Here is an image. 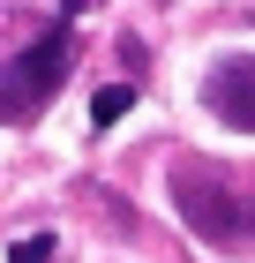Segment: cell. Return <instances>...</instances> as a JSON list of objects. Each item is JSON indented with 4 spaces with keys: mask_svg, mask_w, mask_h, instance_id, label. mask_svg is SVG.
Masks as SVG:
<instances>
[{
    "mask_svg": "<svg viewBox=\"0 0 255 263\" xmlns=\"http://www.w3.org/2000/svg\"><path fill=\"white\" fill-rule=\"evenodd\" d=\"M128 105H135V90H128V83H105L98 98H90V121H98V128H113L120 113H128Z\"/></svg>",
    "mask_w": 255,
    "mask_h": 263,
    "instance_id": "obj_4",
    "label": "cell"
},
{
    "mask_svg": "<svg viewBox=\"0 0 255 263\" xmlns=\"http://www.w3.org/2000/svg\"><path fill=\"white\" fill-rule=\"evenodd\" d=\"M203 105H210L225 128L255 136V61H218L210 83H203Z\"/></svg>",
    "mask_w": 255,
    "mask_h": 263,
    "instance_id": "obj_3",
    "label": "cell"
},
{
    "mask_svg": "<svg viewBox=\"0 0 255 263\" xmlns=\"http://www.w3.org/2000/svg\"><path fill=\"white\" fill-rule=\"evenodd\" d=\"M173 203H180V218L195 226L203 241H233V233H248V196H240V181H225V173H210V165H180Z\"/></svg>",
    "mask_w": 255,
    "mask_h": 263,
    "instance_id": "obj_2",
    "label": "cell"
},
{
    "mask_svg": "<svg viewBox=\"0 0 255 263\" xmlns=\"http://www.w3.org/2000/svg\"><path fill=\"white\" fill-rule=\"evenodd\" d=\"M45 256H53V233H30V241H15L8 263H45Z\"/></svg>",
    "mask_w": 255,
    "mask_h": 263,
    "instance_id": "obj_5",
    "label": "cell"
},
{
    "mask_svg": "<svg viewBox=\"0 0 255 263\" xmlns=\"http://www.w3.org/2000/svg\"><path fill=\"white\" fill-rule=\"evenodd\" d=\"M68 68H75V23L60 15L38 45H23L15 61L0 68V121H38L45 105L60 98Z\"/></svg>",
    "mask_w": 255,
    "mask_h": 263,
    "instance_id": "obj_1",
    "label": "cell"
}]
</instances>
